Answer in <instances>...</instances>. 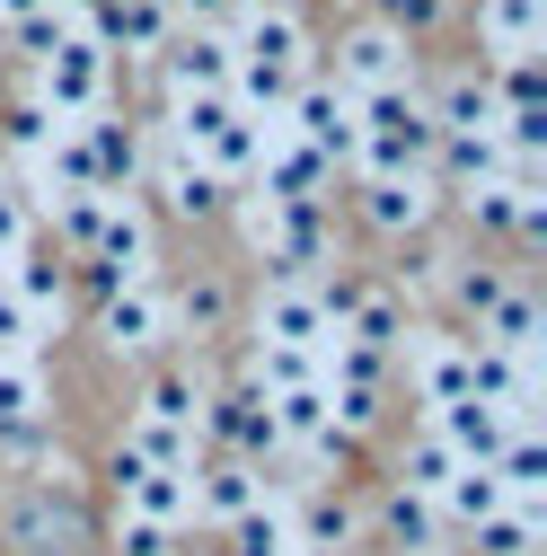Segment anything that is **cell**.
Here are the masks:
<instances>
[{
    "instance_id": "1",
    "label": "cell",
    "mask_w": 547,
    "mask_h": 556,
    "mask_svg": "<svg viewBox=\"0 0 547 556\" xmlns=\"http://www.w3.org/2000/svg\"><path fill=\"white\" fill-rule=\"evenodd\" d=\"M106 62H115V53H106L98 36L72 27V36L36 62V106H44L53 124H89V115L106 106Z\"/></svg>"
},
{
    "instance_id": "2",
    "label": "cell",
    "mask_w": 547,
    "mask_h": 556,
    "mask_svg": "<svg viewBox=\"0 0 547 556\" xmlns=\"http://www.w3.org/2000/svg\"><path fill=\"white\" fill-rule=\"evenodd\" d=\"M106 477H115V513L151 521V530H186L194 521V468H151L132 442L106 451Z\"/></svg>"
},
{
    "instance_id": "3",
    "label": "cell",
    "mask_w": 547,
    "mask_h": 556,
    "mask_svg": "<svg viewBox=\"0 0 547 556\" xmlns=\"http://www.w3.org/2000/svg\"><path fill=\"white\" fill-rule=\"evenodd\" d=\"M124 283H151V213L132 194H106L98 239H89V292H124Z\"/></svg>"
},
{
    "instance_id": "4",
    "label": "cell",
    "mask_w": 547,
    "mask_h": 556,
    "mask_svg": "<svg viewBox=\"0 0 547 556\" xmlns=\"http://www.w3.org/2000/svg\"><path fill=\"white\" fill-rule=\"evenodd\" d=\"M292 142H309L327 168H345L354 142H362V106L335 89V80H301L292 89Z\"/></svg>"
},
{
    "instance_id": "5",
    "label": "cell",
    "mask_w": 547,
    "mask_h": 556,
    "mask_svg": "<svg viewBox=\"0 0 547 556\" xmlns=\"http://www.w3.org/2000/svg\"><path fill=\"white\" fill-rule=\"evenodd\" d=\"M335 89H345V98H380V89H406V36H389L380 18H362L345 45H335Z\"/></svg>"
},
{
    "instance_id": "6",
    "label": "cell",
    "mask_w": 547,
    "mask_h": 556,
    "mask_svg": "<svg viewBox=\"0 0 547 556\" xmlns=\"http://www.w3.org/2000/svg\"><path fill=\"white\" fill-rule=\"evenodd\" d=\"M203 433H213V442H230V459H247V468H265L274 451H283V433H274V397L265 389H230V397H213V406H203Z\"/></svg>"
},
{
    "instance_id": "7",
    "label": "cell",
    "mask_w": 547,
    "mask_h": 556,
    "mask_svg": "<svg viewBox=\"0 0 547 556\" xmlns=\"http://www.w3.org/2000/svg\"><path fill=\"white\" fill-rule=\"evenodd\" d=\"M160 336H168V301H160V283H124V292H106V301H98V344H106L115 363L151 354Z\"/></svg>"
},
{
    "instance_id": "8",
    "label": "cell",
    "mask_w": 547,
    "mask_h": 556,
    "mask_svg": "<svg viewBox=\"0 0 547 556\" xmlns=\"http://www.w3.org/2000/svg\"><path fill=\"white\" fill-rule=\"evenodd\" d=\"M230 36H213V27H194V36H168L160 45V80H168V98H221L230 89Z\"/></svg>"
},
{
    "instance_id": "9",
    "label": "cell",
    "mask_w": 547,
    "mask_h": 556,
    "mask_svg": "<svg viewBox=\"0 0 547 556\" xmlns=\"http://www.w3.org/2000/svg\"><path fill=\"white\" fill-rule=\"evenodd\" d=\"M10 556H89V521L36 485V495H18V513H10Z\"/></svg>"
},
{
    "instance_id": "10",
    "label": "cell",
    "mask_w": 547,
    "mask_h": 556,
    "mask_svg": "<svg viewBox=\"0 0 547 556\" xmlns=\"http://www.w3.org/2000/svg\"><path fill=\"white\" fill-rule=\"evenodd\" d=\"M230 53H239V72L309 80V36H301V18H292V10H256V18H247V45H230Z\"/></svg>"
},
{
    "instance_id": "11",
    "label": "cell",
    "mask_w": 547,
    "mask_h": 556,
    "mask_svg": "<svg viewBox=\"0 0 547 556\" xmlns=\"http://www.w3.org/2000/svg\"><path fill=\"white\" fill-rule=\"evenodd\" d=\"M72 132H80V160H89L98 194H132V177H142V132H132L124 115H89Z\"/></svg>"
},
{
    "instance_id": "12",
    "label": "cell",
    "mask_w": 547,
    "mask_h": 556,
    "mask_svg": "<svg viewBox=\"0 0 547 556\" xmlns=\"http://www.w3.org/2000/svg\"><path fill=\"white\" fill-rule=\"evenodd\" d=\"M354 213L371 239H416L433 222V177H389V186H362L354 194Z\"/></svg>"
},
{
    "instance_id": "13",
    "label": "cell",
    "mask_w": 547,
    "mask_h": 556,
    "mask_svg": "<svg viewBox=\"0 0 547 556\" xmlns=\"http://www.w3.org/2000/svg\"><path fill=\"white\" fill-rule=\"evenodd\" d=\"M433 433H442V451H450L459 468H495V451L512 442V425H504V406H476V397L442 406V415H433Z\"/></svg>"
},
{
    "instance_id": "14",
    "label": "cell",
    "mask_w": 547,
    "mask_h": 556,
    "mask_svg": "<svg viewBox=\"0 0 547 556\" xmlns=\"http://www.w3.org/2000/svg\"><path fill=\"white\" fill-rule=\"evenodd\" d=\"M160 203H168L177 222H221V213H230V186L213 177V160L168 151V160H160Z\"/></svg>"
},
{
    "instance_id": "15",
    "label": "cell",
    "mask_w": 547,
    "mask_h": 556,
    "mask_svg": "<svg viewBox=\"0 0 547 556\" xmlns=\"http://www.w3.org/2000/svg\"><path fill=\"white\" fill-rule=\"evenodd\" d=\"M256 344H301V354L335 344L327 318H318V301H309V283H274V292L256 301Z\"/></svg>"
},
{
    "instance_id": "16",
    "label": "cell",
    "mask_w": 547,
    "mask_h": 556,
    "mask_svg": "<svg viewBox=\"0 0 547 556\" xmlns=\"http://www.w3.org/2000/svg\"><path fill=\"white\" fill-rule=\"evenodd\" d=\"M265 504V468H247V459H213V468H194V513L203 521H239V513H256Z\"/></svg>"
},
{
    "instance_id": "17",
    "label": "cell",
    "mask_w": 547,
    "mask_h": 556,
    "mask_svg": "<svg viewBox=\"0 0 547 556\" xmlns=\"http://www.w3.org/2000/svg\"><path fill=\"white\" fill-rule=\"evenodd\" d=\"M504 142H495V132H442V142H433V168L424 177H450L459 194H476V186H504Z\"/></svg>"
},
{
    "instance_id": "18",
    "label": "cell",
    "mask_w": 547,
    "mask_h": 556,
    "mask_svg": "<svg viewBox=\"0 0 547 556\" xmlns=\"http://www.w3.org/2000/svg\"><path fill=\"white\" fill-rule=\"evenodd\" d=\"M203 406H213V397H203V380H194V371H160V380L142 389V406H132V415H142V425L186 433V442H203Z\"/></svg>"
},
{
    "instance_id": "19",
    "label": "cell",
    "mask_w": 547,
    "mask_h": 556,
    "mask_svg": "<svg viewBox=\"0 0 547 556\" xmlns=\"http://www.w3.org/2000/svg\"><path fill=\"white\" fill-rule=\"evenodd\" d=\"M424 115H433V132H495V124H504V115H495L486 72H450V80H442V98H433Z\"/></svg>"
},
{
    "instance_id": "20",
    "label": "cell",
    "mask_w": 547,
    "mask_h": 556,
    "mask_svg": "<svg viewBox=\"0 0 547 556\" xmlns=\"http://www.w3.org/2000/svg\"><path fill=\"white\" fill-rule=\"evenodd\" d=\"M265 194L274 203H327V160L309 151V142H283V151H265Z\"/></svg>"
},
{
    "instance_id": "21",
    "label": "cell",
    "mask_w": 547,
    "mask_h": 556,
    "mask_svg": "<svg viewBox=\"0 0 547 556\" xmlns=\"http://www.w3.org/2000/svg\"><path fill=\"white\" fill-rule=\"evenodd\" d=\"M106 53L124 45V53H142V62H160V45H168V10H151V0H115V10L89 27Z\"/></svg>"
},
{
    "instance_id": "22",
    "label": "cell",
    "mask_w": 547,
    "mask_h": 556,
    "mask_svg": "<svg viewBox=\"0 0 547 556\" xmlns=\"http://www.w3.org/2000/svg\"><path fill=\"white\" fill-rule=\"evenodd\" d=\"M265 151H274L265 115H247V106H239V115L221 124V142L203 151V160H213V177H221V186H239V177H256V168H265Z\"/></svg>"
},
{
    "instance_id": "23",
    "label": "cell",
    "mask_w": 547,
    "mask_h": 556,
    "mask_svg": "<svg viewBox=\"0 0 547 556\" xmlns=\"http://www.w3.org/2000/svg\"><path fill=\"white\" fill-rule=\"evenodd\" d=\"M177 327H186L194 344L230 336V283H221L213 265H203V274H186V283H177Z\"/></svg>"
},
{
    "instance_id": "24",
    "label": "cell",
    "mask_w": 547,
    "mask_h": 556,
    "mask_svg": "<svg viewBox=\"0 0 547 556\" xmlns=\"http://www.w3.org/2000/svg\"><path fill=\"white\" fill-rule=\"evenodd\" d=\"M274 433H283V442H309V451H345V442H335V425H327V380L274 397Z\"/></svg>"
},
{
    "instance_id": "25",
    "label": "cell",
    "mask_w": 547,
    "mask_h": 556,
    "mask_svg": "<svg viewBox=\"0 0 547 556\" xmlns=\"http://www.w3.org/2000/svg\"><path fill=\"white\" fill-rule=\"evenodd\" d=\"M476 27H486L495 62H504V53H538V27H547V0H476Z\"/></svg>"
},
{
    "instance_id": "26",
    "label": "cell",
    "mask_w": 547,
    "mask_h": 556,
    "mask_svg": "<svg viewBox=\"0 0 547 556\" xmlns=\"http://www.w3.org/2000/svg\"><path fill=\"white\" fill-rule=\"evenodd\" d=\"M538 327H547V318H538V301L512 283L486 318H476V344H495V354H538Z\"/></svg>"
},
{
    "instance_id": "27",
    "label": "cell",
    "mask_w": 547,
    "mask_h": 556,
    "mask_svg": "<svg viewBox=\"0 0 547 556\" xmlns=\"http://www.w3.org/2000/svg\"><path fill=\"white\" fill-rule=\"evenodd\" d=\"M504 504H512V495L495 485V468H450V485L433 495V513H442V521H459V530H476V521L504 513Z\"/></svg>"
},
{
    "instance_id": "28",
    "label": "cell",
    "mask_w": 547,
    "mask_h": 556,
    "mask_svg": "<svg viewBox=\"0 0 547 556\" xmlns=\"http://www.w3.org/2000/svg\"><path fill=\"white\" fill-rule=\"evenodd\" d=\"M301 547H318V556H345L354 547V504L335 495V485H309V495H301Z\"/></svg>"
},
{
    "instance_id": "29",
    "label": "cell",
    "mask_w": 547,
    "mask_h": 556,
    "mask_svg": "<svg viewBox=\"0 0 547 556\" xmlns=\"http://www.w3.org/2000/svg\"><path fill=\"white\" fill-rule=\"evenodd\" d=\"M44 425V380L36 363H0V442H27Z\"/></svg>"
},
{
    "instance_id": "30",
    "label": "cell",
    "mask_w": 547,
    "mask_h": 556,
    "mask_svg": "<svg viewBox=\"0 0 547 556\" xmlns=\"http://www.w3.org/2000/svg\"><path fill=\"white\" fill-rule=\"evenodd\" d=\"M335 336H345V344H362V354H397V344H406V309H397L389 292H371V283H362L354 318L335 327Z\"/></svg>"
},
{
    "instance_id": "31",
    "label": "cell",
    "mask_w": 547,
    "mask_h": 556,
    "mask_svg": "<svg viewBox=\"0 0 547 556\" xmlns=\"http://www.w3.org/2000/svg\"><path fill=\"white\" fill-rule=\"evenodd\" d=\"M468 556H538V513L530 504H504L468 530Z\"/></svg>"
},
{
    "instance_id": "32",
    "label": "cell",
    "mask_w": 547,
    "mask_h": 556,
    "mask_svg": "<svg viewBox=\"0 0 547 556\" xmlns=\"http://www.w3.org/2000/svg\"><path fill=\"white\" fill-rule=\"evenodd\" d=\"M486 89H495V115H547V72H538V53H504V72H495Z\"/></svg>"
},
{
    "instance_id": "33",
    "label": "cell",
    "mask_w": 547,
    "mask_h": 556,
    "mask_svg": "<svg viewBox=\"0 0 547 556\" xmlns=\"http://www.w3.org/2000/svg\"><path fill=\"white\" fill-rule=\"evenodd\" d=\"M495 485H504L512 504H530L538 485H547V442H538V433H512V442L495 451Z\"/></svg>"
},
{
    "instance_id": "34",
    "label": "cell",
    "mask_w": 547,
    "mask_h": 556,
    "mask_svg": "<svg viewBox=\"0 0 547 556\" xmlns=\"http://www.w3.org/2000/svg\"><path fill=\"white\" fill-rule=\"evenodd\" d=\"M309 380H318V354H301V344H256V363H247V389H265V397L309 389Z\"/></svg>"
},
{
    "instance_id": "35",
    "label": "cell",
    "mask_w": 547,
    "mask_h": 556,
    "mask_svg": "<svg viewBox=\"0 0 547 556\" xmlns=\"http://www.w3.org/2000/svg\"><path fill=\"white\" fill-rule=\"evenodd\" d=\"M416 389H424V406L442 415V406H459L468 397V344H433V354L416 363Z\"/></svg>"
},
{
    "instance_id": "36",
    "label": "cell",
    "mask_w": 547,
    "mask_h": 556,
    "mask_svg": "<svg viewBox=\"0 0 547 556\" xmlns=\"http://www.w3.org/2000/svg\"><path fill=\"white\" fill-rule=\"evenodd\" d=\"M450 451H442V433H416V442H406V459H397V485H406V495H442V485H450Z\"/></svg>"
},
{
    "instance_id": "37",
    "label": "cell",
    "mask_w": 547,
    "mask_h": 556,
    "mask_svg": "<svg viewBox=\"0 0 547 556\" xmlns=\"http://www.w3.org/2000/svg\"><path fill=\"white\" fill-rule=\"evenodd\" d=\"M389 539L416 556V547H433L442 539V513H433V495H406V485H389Z\"/></svg>"
},
{
    "instance_id": "38",
    "label": "cell",
    "mask_w": 547,
    "mask_h": 556,
    "mask_svg": "<svg viewBox=\"0 0 547 556\" xmlns=\"http://www.w3.org/2000/svg\"><path fill=\"white\" fill-rule=\"evenodd\" d=\"M230 556H292V521L274 513V504L239 513V521H230Z\"/></svg>"
},
{
    "instance_id": "39",
    "label": "cell",
    "mask_w": 547,
    "mask_h": 556,
    "mask_svg": "<svg viewBox=\"0 0 547 556\" xmlns=\"http://www.w3.org/2000/svg\"><path fill=\"white\" fill-rule=\"evenodd\" d=\"M0 151H27V160H44V151H53V115H44L36 98L0 106Z\"/></svg>"
},
{
    "instance_id": "40",
    "label": "cell",
    "mask_w": 547,
    "mask_h": 556,
    "mask_svg": "<svg viewBox=\"0 0 547 556\" xmlns=\"http://www.w3.org/2000/svg\"><path fill=\"white\" fill-rule=\"evenodd\" d=\"M504 292H512V274H504V265H476V256H468V265L450 274V301H459L468 318H486V309H495Z\"/></svg>"
},
{
    "instance_id": "41",
    "label": "cell",
    "mask_w": 547,
    "mask_h": 556,
    "mask_svg": "<svg viewBox=\"0 0 547 556\" xmlns=\"http://www.w3.org/2000/svg\"><path fill=\"white\" fill-rule=\"evenodd\" d=\"M10 265H18V283H10V292L27 301V318H44V309L62 318V265H44V256H10Z\"/></svg>"
},
{
    "instance_id": "42",
    "label": "cell",
    "mask_w": 547,
    "mask_h": 556,
    "mask_svg": "<svg viewBox=\"0 0 547 556\" xmlns=\"http://www.w3.org/2000/svg\"><path fill=\"white\" fill-rule=\"evenodd\" d=\"M98 213H106V194H98V186H80V194H53V222H62V239H72L80 256H89V239H98Z\"/></svg>"
},
{
    "instance_id": "43",
    "label": "cell",
    "mask_w": 547,
    "mask_h": 556,
    "mask_svg": "<svg viewBox=\"0 0 547 556\" xmlns=\"http://www.w3.org/2000/svg\"><path fill=\"white\" fill-rule=\"evenodd\" d=\"M36 344H44V336H36V318H27V301H18L10 283H0V363H27Z\"/></svg>"
},
{
    "instance_id": "44",
    "label": "cell",
    "mask_w": 547,
    "mask_h": 556,
    "mask_svg": "<svg viewBox=\"0 0 547 556\" xmlns=\"http://www.w3.org/2000/svg\"><path fill=\"white\" fill-rule=\"evenodd\" d=\"M115 556H186V547H177V530H151V521L115 513Z\"/></svg>"
},
{
    "instance_id": "45",
    "label": "cell",
    "mask_w": 547,
    "mask_h": 556,
    "mask_svg": "<svg viewBox=\"0 0 547 556\" xmlns=\"http://www.w3.org/2000/svg\"><path fill=\"white\" fill-rule=\"evenodd\" d=\"M62 36H72V18H62L53 0H44V10H27V18H18V53H27V62H44V53L62 45Z\"/></svg>"
},
{
    "instance_id": "46",
    "label": "cell",
    "mask_w": 547,
    "mask_h": 556,
    "mask_svg": "<svg viewBox=\"0 0 547 556\" xmlns=\"http://www.w3.org/2000/svg\"><path fill=\"white\" fill-rule=\"evenodd\" d=\"M442 10H450V0H380V27H389V36H424Z\"/></svg>"
},
{
    "instance_id": "47",
    "label": "cell",
    "mask_w": 547,
    "mask_h": 556,
    "mask_svg": "<svg viewBox=\"0 0 547 556\" xmlns=\"http://www.w3.org/2000/svg\"><path fill=\"white\" fill-rule=\"evenodd\" d=\"M27 194H10V186H0V265H10V256H27Z\"/></svg>"
},
{
    "instance_id": "48",
    "label": "cell",
    "mask_w": 547,
    "mask_h": 556,
    "mask_svg": "<svg viewBox=\"0 0 547 556\" xmlns=\"http://www.w3.org/2000/svg\"><path fill=\"white\" fill-rule=\"evenodd\" d=\"M468 213L486 222V230H512V186H476V194H468Z\"/></svg>"
},
{
    "instance_id": "49",
    "label": "cell",
    "mask_w": 547,
    "mask_h": 556,
    "mask_svg": "<svg viewBox=\"0 0 547 556\" xmlns=\"http://www.w3.org/2000/svg\"><path fill=\"white\" fill-rule=\"evenodd\" d=\"M27 10H44V0H0V18H27Z\"/></svg>"
},
{
    "instance_id": "50",
    "label": "cell",
    "mask_w": 547,
    "mask_h": 556,
    "mask_svg": "<svg viewBox=\"0 0 547 556\" xmlns=\"http://www.w3.org/2000/svg\"><path fill=\"white\" fill-rule=\"evenodd\" d=\"M416 556H468V547H450V539H433V547H416Z\"/></svg>"
},
{
    "instance_id": "51",
    "label": "cell",
    "mask_w": 547,
    "mask_h": 556,
    "mask_svg": "<svg viewBox=\"0 0 547 556\" xmlns=\"http://www.w3.org/2000/svg\"><path fill=\"white\" fill-rule=\"evenodd\" d=\"M151 10H168V18H177V0H151Z\"/></svg>"
}]
</instances>
